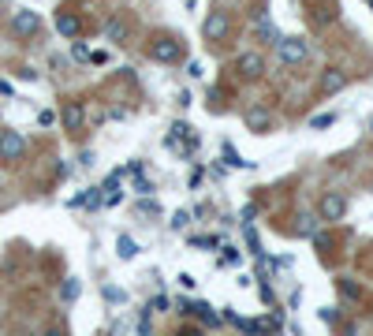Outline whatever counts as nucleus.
Masks as SVG:
<instances>
[{
  "instance_id": "obj_13",
  "label": "nucleus",
  "mask_w": 373,
  "mask_h": 336,
  "mask_svg": "<svg viewBox=\"0 0 373 336\" xmlns=\"http://www.w3.org/2000/svg\"><path fill=\"white\" fill-rule=\"evenodd\" d=\"M57 30L63 34V38H79V15L60 12V15H57Z\"/></svg>"
},
{
  "instance_id": "obj_15",
  "label": "nucleus",
  "mask_w": 373,
  "mask_h": 336,
  "mask_svg": "<svg viewBox=\"0 0 373 336\" xmlns=\"http://www.w3.org/2000/svg\"><path fill=\"white\" fill-rule=\"evenodd\" d=\"M254 30H258V38H261V41H272V45H276V26H272V19H269V15H261Z\"/></svg>"
},
{
  "instance_id": "obj_8",
  "label": "nucleus",
  "mask_w": 373,
  "mask_h": 336,
  "mask_svg": "<svg viewBox=\"0 0 373 336\" xmlns=\"http://www.w3.org/2000/svg\"><path fill=\"white\" fill-rule=\"evenodd\" d=\"M235 71H239L243 79H261V71H265V60H261V52H243V57L235 60Z\"/></svg>"
},
{
  "instance_id": "obj_10",
  "label": "nucleus",
  "mask_w": 373,
  "mask_h": 336,
  "mask_svg": "<svg viewBox=\"0 0 373 336\" xmlns=\"http://www.w3.org/2000/svg\"><path fill=\"white\" fill-rule=\"evenodd\" d=\"M127 38H131V23H127V15H112L105 26V41H112V45H123Z\"/></svg>"
},
{
  "instance_id": "obj_21",
  "label": "nucleus",
  "mask_w": 373,
  "mask_h": 336,
  "mask_svg": "<svg viewBox=\"0 0 373 336\" xmlns=\"http://www.w3.org/2000/svg\"><path fill=\"white\" fill-rule=\"evenodd\" d=\"M134 190H139V195H153V184L142 176V172H134Z\"/></svg>"
},
{
  "instance_id": "obj_14",
  "label": "nucleus",
  "mask_w": 373,
  "mask_h": 336,
  "mask_svg": "<svg viewBox=\"0 0 373 336\" xmlns=\"http://www.w3.org/2000/svg\"><path fill=\"white\" fill-rule=\"evenodd\" d=\"M116 254H120L123 261H131L134 254H139V243H134L131 235H120V239H116Z\"/></svg>"
},
{
  "instance_id": "obj_18",
  "label": "nucleus",
  "mask_w": 373,
  "mask_h": 336,
  "mask_svg": "<svg viewBox=\"0 0 373 336\" xmlns=\"http://www.w3.org/2000/svg\"><path fill=\"white\" fill-rule=\"evenodd\" d=\"M190 310L202 314V322H205V325H216V314H213V306H209V303H194Z\"/></svg>"
},
{
  "instance_id": "obj_28",
  "label": "nucleus",
  "mask_w": 373,
  "mask_h": 336,
  "mask_svg": "<svg viewBox=\"0 0 373 336\" xmlns=\"http://www.w3.org/2000/svg\"><path fill=\"white\" fill-rule=\"evenodd\" d=\"M340 292L351 295V299H359V284H347V280H340Z\"/></svg>"
},
{
  "instance_id": "obj_34",
  "label": "nucleus",
  "mask_w": 373,
  "mask_h": 336,
  "mask_svg": "<svg viewBox=\"0 0 373 336\" xmlns=\"http://www.w3.org/2000/svg\"><path fill=\"white\" fill-rule=\"evenodd\" d=\"M0 97H12V83H4V79H0Z\"/></svg>"
},
{
  "instance_id": "obj_19",
  "label": "nucleus",
  "mask_w": 373,
  "mask_h": 336,
  "mask_svg": "<svg viewBox=\"0 0 373 336\" xmlns=\"http://www.w3.org/2000/svg\"><path fill=\"white\" fill-rule=\"evenodd\" d=\"M332 123H336V112H321V116H314V120H310L314 131H321V127H332Z\"/></svg>"
},
{
  "instance_id": "obj_26",
  "label": "nucleus",
  "mask_w": 373,
  "mask_h": 336,
  "mask_svg": "<svg viewBox=\"0 0 373 336\" xmlns=\"http://www.w3.org/2000/svg\"><path fill=\"white\" fill-rule=\"evenodd\" d=\"M71 57H75V60H86V57H90V49H86L83 41H75V45H71Z\"/></svg>"
},
{
  "instance_id": "obj_12",
  "label": "nucleus",
  "mask_w": 373,
  "mask_h": 336,
  "mask_svg": "<svg viewBox=\"0 0 373 336\" xmlns=\"http://www.w3.org/2000/svg\"><path fill=\"white\" fill-rule=\"evenodd\" d=\"M68 206H83V210H97V206H101V187H90V190H83V195H75Z\"/></svg>"
},
{
  "instance_id": "obj_31",
  "label": "nucleus",
  "mask_w": 373,
  "mask_h": 336,
  "mask_svg": "<svg viewBox=\"0 0 373 336\" xmlns=\"http://www.w3.org/2000/svg\"><path fill=\"white\" fill-rule=\"evenodd\" d=\"M187 75H190V79H198V75H202V63L190 60V63H187Z\"/></svg>"
},
{
  "instance_id": "obj_32",
  "label": "nucleus",
  "mask_w": 373,
  "mask_h": 336,
  "mask_svg": "<svg viewBox=\"0 0 373 336\" xmlns=\"http://www.w3.org/2000/svg\"><path fill=\"white\" fill-rule=\"evenodd\" d=\"M194 243H198V247H216L221 239H216V235H202V239H194Z\"/></svg>"
},
{
  "instance_id": "obj_3",
  "label": "nucleus",
  "mask_w": 373,
  "mask_h": 336,
  "mask_svg": "<svg viewBox=\"0 0 373 336\" xmlns=\"http://www.w3.org/2000/svg\"><path fill=\"white\" fill-rule=\"evenodd\" d=\"M38 30H41V15L34 12V8H19V12L12 15V34L15 38H34Z\"/></svg>"
},
{
  "instance_id": "obj_33",
  "label": "nucleus",
  "mask_w": 373,
  "mask_h": 336,
  "mask_svg": "<svg viewBox=\"0 0 373 336\" xmlns=\"http://www.w3.org/2000/svg\"><path fill=\"white\" fill-rule=\"evenodd\" d=\"M179 284H183V288H187V292H190V288H194V284H198V280H194V277H190V273H179Z\"/></svg>"
},
{
  "instance_id": "obj_17",
  "label": "nucleus",
  "mask_w": 373,
  "mask_h": 336,
  "mask_svg": "<svg viewBox=\"0 0 373 336\" xmlns=\"http://www.w3.org/2000/svg\"><path fill=\"white\" fill-rule=\"evenodd\" d=\"M79 292H83V284H79L75 277H68V280H63V288H60L63 303H71V299H79Z\"/></svg>"
},
{
  "instance_id": "obj_9",
  "label": "nucleus",
  "mask_w": 373,
  "mask_h": 336,
  "mask_svg": "<svg viewBox=\"0 0 373 336\" xmlns=\"http://www.w3.org/2000/svg\"><path fill=\"white\" fill-rule=\"evenodd\" d=\"M60 120H63V127H68L71 135H79V131H83V123H86V108L79 101H68V105H63V112H60Z\"/></svg>"
},
{
  "instance_id": "obj_35",
  "label": "nucleus",
  "mask_w": 373,
  "mask_h": 336,
  "mask_svg": "<svg viewBox=\"0 0 373 336\" xmlns=\"http://www.w3.org/2000/svg\"><path fill=\"white\" fill-rule=\"evenodd\" d=\"M45 336H63V329H49V333H45Z\"/></svg>"
},
{
  "instance_id": "obj_30",
  "label": "nucleus",
  "mask_w": 373,
  "mask_h": 336,
  "mask_svg": "<svg viewBox=\"0 0 373 336\" xmlns=\"http://www.w3.org/2000/svg\"><path fill=\"white\" fill-rule=\"evenodd\" d=\"M165 306H168V299H165V295H157V299H153V303H150V314L165 310Z\"/></svg>"
},
{
  "instance_id": "obj_36",
  "label": "nucleus",
  "mask_w": 373,
  "mask_h": 336,
  "mask_svg": "<svg viewBox=\"0 0 373 336\" xmlns=\"http://www.w3.org/2000/svg\"><path fill=\"white\" fill-rule=\"evenodd\" d=\"M187 4H194V0H187Z\"/></svg>"
},
{
  "instance_id": "obj_5",
  "label": "nucleus",
  "mask_w": 373,
  "mask_h": 336,
  "mask_svg": "<svg viewBox=\"0 0 373 336\" xmlns=\"http://www.w3.org/2000/svg\"><path fill=\"white\" fill-rule=\"evenodd\" d=\"M317 213H321V221H343V213H347V198H343L340 190H325L321 202H317Z\"/></svg>"
},
{
  "instance_id": "obj_4",
  "label": "nucleus",
  "mask_w": 373,
  "mask_h": 336,
  "mask_svg": "<svg viewBox=\"0 0 373 336\" xmlns=\"http://www.w3.org/2000/svg\"><path fill=\"white\" fill-rule=\"evenodd\" d=\"M202 34H205V41H224L232 34V19H228V12H209L205 15V23H202Z\"/></svg>"
},
{
  "instance_id": "obj_24",
  "label": "nucleus",
  "mask_w": 373,
  "mask_h": 336,
  "mask_svg": "<svg viewBox=\"0 0 373 336\" xmlns=\"http://www.w3.org/2000/svg\"><path fill=\"white\" fill-rule=\"evenodd\" d=\"M105 299L108 303H127V292L123 288H105Z\"/></svg>"
},
{
  "instance_id": "obj_11",
  "label": "nucleus",
  "mask_w": 373,
  "mask_h": 336,
  "mask_svg": "<svg viewBox=\"0 0 373 336\" xmlns=\"http://www.w3.org/2000/svg\"><path fill=\"white\" fill-rule=\"evenodd\" d=\"M243 120H247L250 131H269V127H272V112H269V108H250Z\"/></svg>"
},
{
  "instance_id": "obj_22",
  "label": "nucleus",
  "mask_w": 373,
  "mask_h": 336,
  "mask_svg": "<svg viewBox=\"0 0 373 336\" xmlns=\"http://www.w3.org/2000/svg\"><path fill=\"white\" fill-rule=\"evenodd\" d=\"M295 232H299V235H314V217H299Z\"/></svg>"
},
{
  "instance_id": "obj_16",
  "label": "nucleus",
  "mask_w": 373,
  "mask_h": 336,
  "mask_svg": "<svg viewBox=\"0 0 373 336\" xmlns=\"http://www.w3.org/2000/svg\"><path fill=\"white\" fill-rule=\"evenodd\" d=\"M221 153H224V161H228L232 168H250V161H243L239 153H235V146H232V142H224V146H221Z\"/></svg>"
},
{
  "instance_id": "obj_1",
  "label": "nucleus",
  "mask_w": 373,
  "mask_h": 336,
  "mask_svg": "<svg viewBox=\"0 0 373 336\" xmlns=\"http://www.w3.org/2000/svg\"><path fill=\"white\" fill-rule=\"evenodd\" d=\"M310 57V49H306L303 38H276V60L288 63V68H299V63H306Z\"/></svg>"
},
{
  "instance_id": "obj_6",
  "label": "nucleus",
  "mask_w": 373,
  "mask_h": 336,
  "mask_svg": "<svg viewBox=\"0 0 373 336\" xmlns=\"http://www.w3.org/2000/svg\"><path fill=\"white\" fill-rule=\"evenodd\" d=\"M150 57L157 63H179L183 60V45H179L176 38H157L150 45Z\"/></svg>"
},
{
  "instance_id": "obj_20",
  "label": "nucleus",
  "mask_w": 373,
  "mask_h": 336,
  "mask_svg": "<svg viewBox=\"0 0 373 336\" xmlns=\"http://www.w3.org/2000/svg\"><path fill=\"white\" fill-rule=\"evenodd\" d=\"M187 224H190V213H187V210H176V213H172V228H176V232H183Z\"/></svg>"
},
{
  "instance_id": "obj_27",
  "label": "nucleus",
  "mask_w": 373,
  "mask_h": 336,
  "mask_svg": "<svg viewBox=\"0 0 373 336\" xmlns=\"http://www.w3.org/2000/svg\"><path fill=\"white\" fill-rule=\"evenodd\" d=\"M139 210H142V213H150V217H157V213H161V206H157V202H150V198H145V202H139Z\"/></svg>"
},
{
  "instance_id": "obj_23",
  "label": "nucleus",
  "mask_w": 373,
  "mask_h": 336,
  "mask_svg": "<svg viewBox=\"0 0 373 336\" xmlns=\"http://www.w3.org/2000/svg\"><path fill=\"white\" fill-rule=\"evenodd\" d=\"M221 266H239V250H235V247H224V254H221Z\"/></svg>"
},
{
  "instance_id": "obj_25",
  "label": "nucleus",
  "mask_w": 373,
  "mask_h": 336,
  "mask_svg": "<svg viewBox=\"0 0 373 336\" xmlns=\"http://www.w3.org/2000/svg\"><path fill=\"white\" fill-rule=\"evenodd\" d=\"M38 123H41V127H52V123H57V112H52V108H41V112H38Z\"/></svg>"
},
{
  "instance_id": "obj_29",
  "label": "nucleus",
  "mask_w": 373,
  "mask_h": 336,
  "mask_svg": "<svg viewBox=\"0 0 373 336\" xmlns=\"http://www.w3.org/2000/svg\"><path fill=\"white\" fill-rule=\"evenodd\" d=\"M202 179H205V172H202V168H194V172H190V187H194V190L202 187Z\"/></svg>"
},
{
  "instance_id": "obj_7",
  "label": "nucleus",
  "mask_w": 373,
  "mask_h": 336,
  "mask_svg": "<svg viewBox=\"0 0 373 336\" xmlns=\"http://www.w3.org/2000/svg\"><path fill=\"white\" fill-rule=\"evenodd\" d=\"M340 90H347V71L325 68L321 71V83H317V97H332V94H340Z\"/></svg>"
},
{
  "instance_id": "obj_2",
  "label": "nucleus",
  "mask_w": 373,
  "mask_h": 336,
  "mask_svg": "<svg viewBox=\"0 0 373 336\" xmlns=\"http://www.w3.org/2000/svg\"><path fill=\"white\" fill-rule=\"evenodd\" d=\"M23 153H26V139L19 131H0V161L4 165H15V161H23Z\"/></svg>"
}]
</instances>
